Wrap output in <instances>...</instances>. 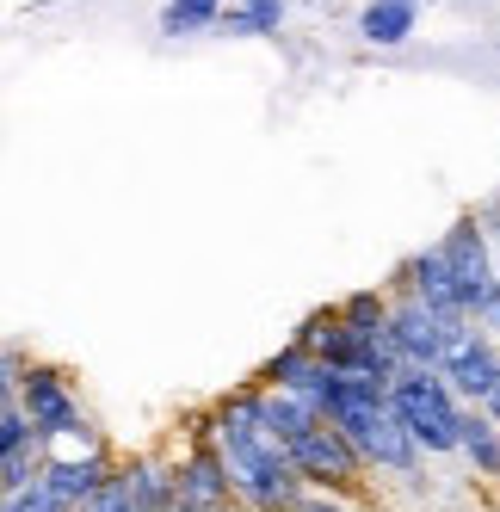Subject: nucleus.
<instances>
[{
  "label": "nucleus",
  "mask_w": 500,
  "mask_h": 512,
  "mask_svg": "<svg viewBox=\"0 0 500 512\" xmlns=\"http://www.w3.org/2000/svg\"><path fill=\"white\" fill-rule=\"evenodd\" d=\"M389 401V414H396V426L414 438V451L420 457H451L457 451V414H463V401L445 389L439 371H396L383 389Z\"/></svg>",
  "instance_id": "obj_2"
},
{
  "label": "nucleus",
  "mask_w": 500,
  "mask_h": 512,
  "mask_svg": "<svg viewBox=\"0 0 500 512\" xmlns=\"http://www.w3.org/2000/svg\"><path fill=\"white\" fill-rule=\"evenodd\" d=\"M482 414H488V420H494V426H500V377H494V389H488V395H482Z\"/></svg>",
  "instance_id": "obj_20"
},
{
  "label": "nucleus",
  "mask_w": 500,
  "mask_h": 512,
  "mask_svg": "<svg viewBox=\"0 0 500 512\" xmlns=\"http://www.w3.org/2000/svg\"><path fill=\"white\" fill-rule=\"evenodd\" d=\"M315 414H321V426H334L346 445L359 451L365 469H377V475H414L420 469L414 438L396 426V414H389V401H383V383L334 377L328 389H321Z\"/></svg>",
  "instance_id": "obj_1"
},
{
  "label": "nucleus",
  "mask_w": 500,
  "mask_h": 512,
  "mask_svg": "<svg viewBox=\"0 0 500 512\" xmlns=\"http://www.w3.org/2000/svg\"><path fill=\"white\" fill-rule=\"evenodd\" d=\"M254 389H260V383H254ZM260 420H266V432L278 438V445H291V438H303L309 426H321L315 401H303V395H284V389H260Z\"/></svg>",
  "instance_id": "obj_13"
},
{
  "label": "nucleus",
  "mask_w": 500,
  "mask_h": 512,
  "mask_svg": "<svg viewBox=\"0 0 500 512\" xmlns=\"http://www.w3.org/2000/svg\"><path fill=\"white\" fill-rule=\"evenodd\" d=\"M167 512H198V506H186V500H173V506H167Z\"/></svg>",
  "instance_id": "obj_22"
},
{
  "label": "nucleus",
  "mask_w": 500,
  "mask_h": 512,
  "mask_svg": "<svg viewBox=\"0 0 500 512\" xmlns=\"http://www.w3.org/2000/svg\"><path fill=\"white\" fill-rule=\"evenodd\" d=\"M118 469H124V482H130L136 512H167V506H173V463L136 457V463H118Z\"/></svg>",
  "instance_id": "obj_14"
},
{
  "label": "nucleus",
  "mask_w": 500,
  "mask_h": 512,
  "mask_svg": "<svg viewBox=\"0 0 500 512\" xmlns=\"http://www.w3.org/2000/svg\"><path fill=\"white\" fill-rule=\"evenodd\" d=\"M19 445H31V426H25V414H19V408H0V463H7Z\"/></svg>",
  "instance_id": "obj_18"
},
{
  "label": "nucleus",
  "mask_w": 500,
  "mask_h": 512,
  "mask_svg": "<svg viewBox=\"0 0 500 512\" xmlns=\"http://www.w3.org/2000/svg\"><path fill=\"white\" fill-rule=\"evenodd\" d=\"M457 451L470 457V469L482 475V482H500V426L482 408H463L457 414Z\"/></svg>",
  "instance_id": "obj_11"
},
{
  "label": "nucleus",
  "mask_w": 500,
  "mask_h": 512,
  "mask_svg": "<svg viewBox=\"0 0 500 512\" xmlns=\"http://www.w3.org/2000/svg\"><path fill=\"white\" fill-rule=\"evenodd\" d=\"M223 19V0H167L161 7V31L167 38H192V31H210Z\"/></svg>",
  "instance_id": "obj_15"
},
{
  "label": "nucleus",
  "mask_w": 500,
  "mask_h": 512,
  "mask_svg": "<svg viewBox=\"0 0 500 512\" xmlns=\"http://www.w3.org/2000/svg\"><path fill=\"white\" fill-rule=\"evenodd\" d=\"M328 383H334V371H328V364H315L303 346H284L260 371V389H284V395H303V401H321Z\"/></svg>",
  "instance_id": "obj_10"
},
{
  "label": "nucleus",
  "mask_w": 500,
  "mask_h": 512,
  "mask_svg": "<svg viewBox=\"0 0 500 512\" xmlns=\"http://www.w3.org/2000/svg\"><path fill=\"white\" fill-rule=\"evenodd\" d=\"M402 297L426 303L433 315H457V284H451V266H445L439 247H426V253H414V260H408V272H402Z\"/></svg>",
  "instance_id": "obj_9"
},
{
  "label": "nucleus",
  "mask_w": 500,
  "mask_h": 512,
  "mask_svg": "<svg viewBox=\"0 0 500 512\" xmlns=\"http://www.w3.org/2000/svg\"><path fill=\"white\" fill-rule=\"evenodd\" d=\"M439 377H445V389L463 401V408H482V395L494 389V377H500V346L482 334V327H470L445 358H439Z\"/></svg>",
  "instance_id": "obj_7"
},
{
  "label": "nucleus",
  "mask_w": 500,
  "mask_h": 512,
  "mask_svg": "<svg viewBox=\"0 0 500 512\" xmlns=\"http://www.w3.org/2000/svg\"><path fill=\"white\" fill-rule=\"evenodd\" d=\"M439 253H445L451 284H457V315L476 321V315L494 303V290H500V278H494V253H488V229L476 223V216H463V223L439 241Z\"/></svg>",
  "instance_id": "obj_6"
},
{
  "label": "nucleus",
  "mask_w": 500,
  "mask_h": 512,
  "mask_svg": "<svg viewBox=\"0 0 500 512\" xmlns=\"http://www.w3.org/2000/svg\"><path fill=\"white\" fill-rule=\"evenodd\" d=\"M173 500H186V506H198V512L235 500V494H229V469H223L217 445H210V451H192V457L173 463Z\"/></svg>",
  "instance_id": "obj_8"
},
{
  "label": "nucleus",
  "mask_w": 500,
  "mask_h": 512,
  "mask_svg": "<svg viewBox=\"0 0 500 512\" xmlns=\"http://www.w3.org/2000/svg\"><path fill=\"white\" fill-rule=\"evenodd\" d=\"M284 457H291V475L303 482V494L352 500V494L365 488V475H371V469L359 463V451H352L334 426H309L303 438H291V445H284Z\"/></svg>",
  "instance_id": "obj_4"
},
{
  "label": "nucleus",
  "mask_w": 500,
  "mask_h": 512,
  "mask_svg": "<svg viewBox=\"0 0 500 512\" xmlns=\"http://www.w3.org/2000/svg\"><path fill=\"white\" fill-rule=\"evenodd\" d=\"M260 7H278V0H241V13H260Z\"/></svg>",
  "instance_id": "obj_21"
},
{
  "label": "nucleus",
  "mask_w": 500,
  "mask_h": 512,
  "mask_svg": "<svg viewBox=\"0 0 500 512\" xmlns=\"http://www.w3.org/2000/svg\"><path fill=\"white\" fill-rule=\"evenodd\" d=\"M291 512H365L359 500H334V494H303Z\"/></svg>",
  "instance_id": "obj_19"
},
{
  "label": "nucleus",
  "mask_w": 500,
  "mask_h": 512,
  "mask_svg": "<svg viewBox=\"0 0 500 512\" xmlns=\"http://www.w3.org/2000/svg\"><path fill=\"white\" fill-rule=\"evenodd\" d=\"M414 19H420V0H371L359 13V38L377 50H396V44H408Z\"/></svg>",
  "instance_id": "obj_12"
},
{
  "label": "nucleus",
  "mask_w": 500,
  "mask_h": 512,
  "mask_svg": "<svg viewBox=\"0 0 500 512\" xmlns=\"http://www.w3.org/2000/svg\"><path fill=\"white\" fill-rule=\"evenodd\" d=\"M25 352L19 346H0V408H13V395H19V377H25Z\"/></svg>",
  "instance_id": "obj_17"
},
{
  "label": "nucleus",
  "mask_w": 500,
  "mask_h": 512,
  "mask_svg": "<svg viewBox=\"0 0 500 512\" xmlns=\"http://www.w3.org/2000/svg\"><path fill=\"white\" fill-rule=\"evenodd\" d=\"M0 512H75V506H62L50 488H44V475H31L25 488H13V494H0Z\"/></svg>",
  "instance_id": "obj_16"
},
{
  "label": "nucleus",
  "mask_w": 500,
  "mask_h": 512,
  "mask_svg": "<svg viewBox=\"0 0 500 512\" xmlns=\"http://www.w3.org/2000/svg\"><path fill=\"white\" fill-rule=\"evenodd\" d=\"M476 321H463V315H433L426 303L414 297H396L389 303V346H396L402 358V371H439V358L470 334Z\"/></svg>",
  "instance_id": "obj_5"
},
{
  "label": "nucleus",
  "mask_w": 500,
  "mask_h": 512,
  "mask_svg": "<svg viewBox=\"0 0 500 512\" xmlns=\"http://www.w3.org/2000/svg\"><path fill=\"white\" fill-rule=\"evenodd\" d=\"M13 408L25 414L31 438H38V451H56L62 438L87 432L81 395H75V383H68V371H56V364H25V377H19V395H13Z\"/></svg>",
  "instance_id": "obj_3"
}]
</instances>
